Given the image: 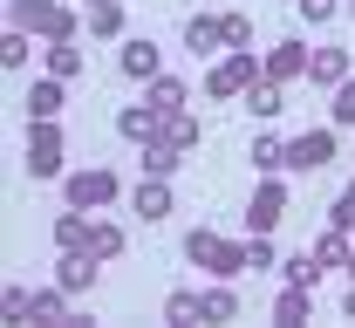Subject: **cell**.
<instances>
[{
    "label": "cell",
    "instance_id": "obj_1",
    "mask_svg": "<svg viewBox=\"0 0 355 328\" xmlns=\"http://www.w3.org/2000/svg\"><path fill=\"white\" fill-rule=\"evenodd\" d=\"M260 76H266V62L253 55V48H225L219 62L205 69V96H212V103H239Z\"/></svg>",
    "mask_w": 355,
    "mask_h": 328
},
{
    "label": "cell",
    "instance_id": "obj_2",
    "mask_svg": "<svg viewBox=\"0 0 355 328\" xmlns=\"http://www.w3.org/2000/svg\"><path fill=\"white\" fill-rule=\"evenodd\" d=\"M184 260L205 267V274H219V281H232V274L246 267V239H225V233H212V226H198V233H184Z\"/></svg>",
    "mask_w": 355,
    "mask_h": 328
},
{
    "label": "cell",
    "instance_id": "obj_3",
    "mask_svg": "<svg viewBox=\"0 0 355 328\" xmlns=\"http://www.w3.org/2000/svg\"><path fill=\"white\" fill-rule=\"evenodd\" d=\"M21 164H28V178H62V164H69V137H62L55 116H28V150H21Z\"/></svg>",
    "mask_w": 355,
    "mask_h": 328
},
{
    "label": "cell",
    "instance_id": "obj_4",
    "mask_svg": "<svg viewBox=\"0 0 355 328\" xmlns=\"http://www.w3.org/2000/svg\"><path fill=\"white\" fill-rule=\"evenodd\" d=\"M7 21H14V28H28L35 42H62V35H76V28H83L69 0H14V7H7Z\"/></svg>",
    "mask_w": 355,
    "mask_h": 328
},
{
    "label": "cell",
    "instance_id": "obj_5",
    "mask_svg": "<svg viewBox=\"0 0 355 328\" xmlns=\"http://www.w3.org/2000/svg\"><path fill=\"white\" fill-rule=\"evenodd\" d=\"M342 157V130L335 123H314L301 137H287V171H328Z\"/></svg>",
    "mask_w": 355,
    "mask_h": 328
},
{
    "label": "cell",
    "instance_id": "obj_6",
    "mask_svg": "<svg viewBox=\"0 0 355 328\" xmlns=\"http://www.w3.org/2000/svg\"><path fill=\"white\" fill-rule=\"evenodd\" d=\"M280 219H287V178L266 171L260 185H253V198H246V233H273Z\"/></svg>",
    "mask_w": 355,
    "mask_h": 328
},
{
    "label": "cell",
    "instance_id": "obj_7",
    "mask_svg": "<svg viewBox=\"0 0 355 328\" xmlns=\"http://www.w3.org/2000/svg\"><path fill=\"white\" fill-rule=\"evenodd\" d=\"M116 198H123V178H116V171H96V164H89V171H69V205H83V212H110Z\"/></svg>",
    "mask_w": 355,
    "mask_h": 328
},
{
    "label": "cell",
    "instance_id": "obj_8",
    "mask_svg": "<svg viewBox=\"0 0 355 328\" xmlns=\"http://www.w3.org/2000/svg\"><path fill=\"white\" fill-rule=\"evenodd\" d=\"M260 62H266V76H273V83H301V76H308V62H314V42H294V35H287V42L266 48Z\"/></svg>",
    "mask_w": 355,
    "mask_h": 328
},
{
    "label": "cell",
    "instance_id": "obj_9",
    "mask_svg": "<svg viewBox=\"0 0 355 328\" xmlns=\"http://www.w3.org/2000/svg\"><path fill=\"white\" fill-rule=\"evenodd\" d=\"M116 69H123L130 83H157V76H164V48L144 42V35H130V42L116 48Z\"/></svg>",
    "mask_w": 355,
    "mask_h": 328
},
{
    "label": "cell",
    "instance_id": "obj_10",
    "mask_svg": "<svg viewBox=\"0 0 355 328\" xmlns=\"http://www.w3.org/2000/svg\"><path fill=\"white\" fill-rule=\"evenodd\" d=\"M116 130L130 144H157L164 137V110H157L150 96H144V103H123V110H116Z\"/></svg>",
    "mask_w": 355,
    "mask_h": 328
},
{
    "label": "cell",
    "instance_id": "obj_11",
    "mask_svg": "<svg viewBox=\"0 0 355 328\" xmlns=\"http://www.w3.org/2000/svg\"><path fill=\"white\" fill-rule=\"evenodd\" d=\"M171 205H178L171 178H144V185L130 191V212L144 219V226H164V219H171Z\"/></svg>",
    "mask_w": 355,
    "mask_h": 328
},
{
    "label": "cell",
    "instance_id": "obj_12",
    "mask_svg": "<svg viewBox=\"0 0 355 328\" xmlns=\"http://www.w3.org/2000/svg\"><path fill=\"white\" fill-rule=\"evenodd\" d=\"M184 55H205V62H219V55H225L219 14H191V21H184Z\"/></svg>",
    "mask_w": 355,
    "mask_h": 328
},
{
    "label": "cell",
    "instance_id": "obj_13",
    "mask_svg": "<svg viewBox=\"0 0 355 328\" xmlns=\"http://www.w3.org/2000/svg\"><path fill=\"white\" fill-rule=\"evenodd\" d=\"M349 76H355L349 48H314V62H308V83H314V89H335V83H349Z\"/></svg>",
    "mask_w": 355,
    "mask_h": 328
},
{
    "label": "cell",
    "instance_id": "obj_14",
    "mask_svg": "<svg viewBox=\"0 0 355 328\" xmlns=\"http://www.w3.org/2000/svg\"><path fill=\"white\" fill-rule=\"evenodd\" d=\"M308 315H314V287L280 281V294H273V322H280V328H301Z\"/></svg>",
    "mask_w": 355,
    "mask_h": 328
},
{
    "label": "cell",
    "instance_id": "obj_15",
    "mask_svg": "<svg viewBox=\"0 0 355 328\" xmlns=\"http://www.w3.org/2000/svg\"><path fill=\"white\" fill-rule=\"evenodd\" d=\"M96 274H103V260H96V253H62V260H55V281L69 287V294H89Z\"/></svg>",
    "mask_w": 355,
    "mask_h": 328
},
{
    "label": "cell",
    "instance_id": "obj_16",
    "mask_svg": "<svg viewBox=\"0 0 355 328\" xmlns=\"http://www.w3.org/2000/svg\"><path fill=\"white\" fill-rule=\"evenodd\" d=\"M83 28L96 35V42H123V0H89Z\"/></svg>",
    "mask_w": 355,
    "mask_h": 328
},
{
    "label": "cell",
    "instance_id": "obj_17",
    "mask_svg": "<svg viewBox=\"0 0 355 328\" xmlns=\"http://www.w3.org/2000/svg\"><path fill=\"white\" fill-rule=\"evenodd\" d=\"M239 103H246V110H253L260 123H273V116L287 110V83H273V76H260V83H253V89L239 96Z\"/></svg>",
    "mask_w": 355,
    "mask_h": 328
},
{
    "label": "cell",
    "instance_id": "obj_18",
    "mask_svg": "<svg viewBox=\"0 0 355 328\" xmlns=\"http://www.w3.org/2000/svg\"><path fill=\"white\" fill-rule=\"evenodd\" d=\"M89 69V55L76 48V35H62V42H48V76H62V83H76Z\"/></svg>",
    "mask_w": 355,
    "mask_h": 328
},
{
    "label": "cell",
    "instance_id": "obj_19",
    "mask_svg": "<svg viewBox=\"0 0 355 328\" xmlns=\"http://www.w3.org/2000/svg\"><path fill=\"white\" fill-rule=\"evenodd\" d=\"M191 150H178L171 137H157V144H144V178H178V164H184Z\"/></svg>",
    "mask_w": 355,
    "mask_h": 328
},
{
    "label": "cell",
    "instance_id": "obj_20",
    "mask_svg": "<svg viewBox=\"0 0 355 328\" xmlns=\"http://www.w3.org/2000/svg\"><path fill=\"white\" fill-rule=\"evenodd\" d=\"M164 322H171V328H198V322H205V294L171 287V294H164Z\"/></svg>",
    "mask_w": 355,
    "mask_h": 328
},
{
    "label": "cell",
    "instance_id": "obj_21",
    "mask_svg": "<svg viewBox=\"0 0 355 328\" xmlns=\"http://www.w3.org/2000/svg\"><path fill=\"white\" fill-rule=\"evenodd\" d=\"M62 103H69V83H62V76H42V83L28 89V116H62Z\"/></svg>",
    "mask_w": 355,
    "mask_h": 328
},
{
    "label": "cell",
    "instance_id": "obj_22",
    "mask_svg": "<svg viewBox=\"0 0 355 328\" xmlns=\"http://www.w3.org/2000/svg\"><path fill=\"white\" fill-rule=\"evenodd\" d=\"M246 157H253V171H287V137H273V130H260V137L246 144Z\"/></svg>",
    "mask_w": 355,
    "mask_h": 328
},
{
    "label": "cell",
    "instance_id": "obj_23",
    "mask_svg": "<svg viewBox=\"0 0 355 328\" xmlns=\"http://www.w3.org/2000/svg\"><path fill=\"white\" fill-rule=\"evenodd\" d=\"M280 274H287V281L294 287H321V274H328V260H321V253H287V260H280Z\"/></svg>",
    "mask_w": 355,
    "mask_h": 328
},
{
    "label": "cell",
    "instance_id": "obj_24",
    "mask_svg": "<svg viewBox=\"0 0 355 328\" xmlns=\"http://www.w3.org/2000/svg\"><path fill=\"white\" fill-rule=\"evenodd\" d=\"M89 253H96L103 267L123 260V226H116V219H96V226H89Z\"/></svg>",
    "mask_w": 355,
    "mask_h": 328
},
{
    "label": "cell",
    "instance_id": "obj_25",
    "mask_svg": "<svg viewBox=\"0 0 355 328\" xmlns=\"http://www.w3.org/2000/svg\"><path fill=\"white\" fill-rule=\"evenodd\" d=\"M144 96H150V103H157V110H164V116H178V110H184V103H191V89H184V83H178V76H157V83H144Z\"/></svg>",
    "mask_w": 355,
    "mask_h": 328
},
{
    "label": "cell",
    "instance_id": "obj_26",
    "mask_svg": "<svg viewBox=\"0 0 355 328\" xmlns=\"http://www.w3.org/2000/svg\"><path fill=\"white\" fill-rule=\"evenodd\" d=\"M28 55H35V35H28V28H14V21H7V35H0V69H7V76H14V69H21V62H28Z\"/></svg>",
    "mask_w": 355,
    "mask_h": 328
},
{
    "label": "cell",
    "instance_id": "obj_27",
    "mask_svg": "<svg viewBox=\"0 0 355 328\" xmlns=\"http://www.w3.org/2000/svg\"><path fill=\"white\" fill-rule=\"evenodd\" d=\"M328 123H335V130H355V76L328 89Z\"/></svg>",
    "mask_w": 355,
    "mask_h": 328
},
{
    "label": "cell",
    "instance_id": "obj_28",
    "mask_svg": "<svg viewBox=\"0 0 355 328\" xmlns=\"http://www.w3.org/2000/svg\"><path fill=\"white\" fill-rule=\"evenodd\" d=\"M314 253H321V260H328V267H335V274H342V267H349V253H355V239L342 233V226H328V233L314 239Z\"/></svg>",
    "mask_w": 355,
    "mask_h": 328
},
{
    "label": "cell",
    "instance_id": "obj_29",
    "mask_svg": "<svg viewBox=\"0 0 355 328\" xmlns=\"http://www.w3.org/2000/svg\"><path fill=\"white\" fill-rule=\"evenodd\" d=\"M164 137H171L178 150H198V137H205V123H198L191 110H178V116H164Z\"/></svg>",
    "mask_w": 355,
    "mask_h": 328
},
{
    "label": "cell",
    "instance_id": "obj_30",
    "mask_svg": "<svg viewBox=\"0 0 355 328\" xmlns=\"http://www.w3.org/2000/svg\"><path fill=\"white\" fill-rule=\"evenodd\" d=\"M205 322H239V294H232V287H205Z\"/></svg>",
    "mask_w": 355,
    "mask_h": 328
},
{
    "label": "cell",
    "instance_id": "obj_31",
    "mask_svg": "<svg viewBox=\"0 0 355 328\" xmlns=\"http://www.w3.org/2000/svg\"><path fill=\"white\" fill-rule=\"evenodd\" d=\"M0 315L7 322H35V287H7L0 294Z\"/></svg>",
    "mask_w": 355,
    "mask_h": 328
},
{
    "label": "cell",
    "instance_id": "obj_32",
    "mask_svg": "<svg viewBox=\"0 0 355 328\" xmlns=\"http://www.w3.org/2000/svg\"><path fill=\"white\" fill-rule=\"evenodd\" d=\"M219 28H225V48H246V42H253V14H239V7H225Z\"/></svg>",
    "mask_w": 355,
    "mask_h": 328
},
{
    "label": "cell",
    "instance_id": "obj_33",
    "mask_svg": "<svg viewBox=\"0 0 355 328\" xmlns=\"http://www.w3.org/2000/svg\"><path fill=\"white\" fill-rule=\"evenodd\" d=\"M328 226L355 233V185H342V191H335V205H328Z\"/></svg>",
    "mask_w": 355,
    "mask_h": 328
},
{
    "label": "cell",
    "instance_id": "obj_34",
    "mask_svg": "<svg viewBox=\"0 0 355 328\" xmlns=\"http://www.w3.org/2000/svg\"><path fill=\"white\" fill-rule=\"evenodd\" d=\"M294 7H301V21H308V28H321V21H335V14H342V0H294Z\"/></svg>",
    "mask_w": 355,
    "mask_h": 328
},
{
    "label": "cell",
    "instance_id": "obj_35",
    "mask_svg": "<svg viewBox=\"0 0 355 328\" xmlns=\"http://www.w3.org/2000/svg\"><path fill=\"white\" fill-rule=\"evenodd\" d=\"M342 322H355V281H349V294H342Z\"/></svg>",
    "mask_w": 355,
    "mask_h": 328
},
{
    "label": "cell",
    "instance_id": "obj_36",
    "mask_svg": "<svg viewBox=\"0 0 355 328\" xmlns=\"http://www.w3.org/2000/svg\"><path fill=\"white\" fill-rule=\"evenodd\" d=\"M342 274H349V281H355V253H349V267H342Z\"/></svg>",
    "mask_w": 355,
    "mask_h": 328
},
{
    "label": "cell",
    "instance_id": "obj_37",
    "mask_svg": "<svg viewBox=\"0 0 355 328\" xmlns=\"http://www.w3.org/2000/svg\"><path fill=\"white\" fill-rule=\"evenodd\" d=\"M349 21H355V0H349Z\"/></svg>",
    "mask_w": 355,
    "mask_h": 328
}]
</instances>
